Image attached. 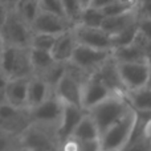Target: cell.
I'll list each match as a JSON object with an SVG mask.
<instances>
[{
  "instance_id": "1",
  "label": "cell",
  "mask_w": 151,
  "mask_h": 151,
  "mask_svg": "<svg viewBox=\"0 0 151 151\" xmlns=\"http://www.w3.org/2000/svg\"><path fill=\"white\" fill-rule=\"evenodd\" d=\"M137 122H138V113L130 107V110L121 119L113 123L99 135L98 139L101 150L121 151L133 137Z\"/></svg>"
},
{
  "instance_id": "2",
  "label": "cell",
  "mask_w": 151,
  "mask_h": 151,
  "mask_svg": "<svg viewBox=\"0 0 151 151\" xmlns=\"http://www.w3.org/2000/svg\"><path fill=\"white\" fill-rule=\"evenodd\" d=\"M127 99L123 96H115L111 94L106 99L101 101L93 106L90 110H88L89 115L94 121L97 129L99 131V135L104 133L106 129H109L113 123H115L118 119L123 117L126 113L130 110Z\"/></svg>"
},
{
  "instance_id": "3",
  "label": "cell",
  "mask_w": 151,
  "mask_h": 151,
  "mask_svg": "<svg viewBox=\"0 0 151 151\" xmlns=\"http://www.w3.org/2000/svg\"><path fill=\"white\" fill-rule=\"evenodd\" d=\"M20 151H58L55 130L41 125L31 123L17 137Z\"/></svg>"
},
{
  "instance_id": "4",
  "label": "cell",
  "mask_w": 151,
  "mask_h": 151,
  "mask_svg": "<svg viewBox=\"0 0 151 151\" xmlns=\"http://www.w3.org/2000/svg\"><path fill=\"white\" fill-rule=\"evenodd\" d=\"M32 29L24 20H21L13 9H9L0 27V36L4 45L17 48H29L32 39Z\"/></svg>"
},
{
  "instance_id": "5",
  "label": "cell",
  "mask_w": 151,
  "mask_h": 151,
  "mask_svg": "<svg viewBox=\"0 0 151 151\" xmlns=\"http://www.w3.org/2000/svg\"><path fill=\"white\" fill-rule=\"evenodd\" d=\"M63 107H64V104L52 91V94L45 101H42L37 106L28 109L31 123L41 125L55 130L61 118V114H63Z\"/></svg>"
},
{
  "instance_id": "6",
  "label": "cell",
  "mask_w": 151,
  "mask_h": 151,
  "mask_svg": "<svg viewBox=\"0 0 151 151\" xmlns=\"http://www.w3.org/2000/svg\"><path fill=\"white\" fill-rule=\"evenodd\" d=\"M31 125L28 109L16 107L8 102H0V131L19 137Z\"/></svg>"
},
{
  "instance_id": "7",
  "label": "cell",
  "mask_w": 151,
  "mask_h": 151,
  "mask_svg": "<svg viewBox=\"0 0 151 151\" xmlns=\"http://www.w3.org/2000/svg\"><path fill=\"white\" fill-rule=\"evenodd\" d=\"M111 50L113 49H96L82 44H77L69 61L91 74L111 56Z\"/></svg>"
},
{
  "instance_id": "8",
  "label": "cell",
  "mask_w": 151,
  "mask_h": 151,
  "mask_svg": "<svg viewBox=\"0 0 151 151\" xmlns=\"http://www.w3.org/2000/svg\"><path fill=\"white\" fill-rule=\"evenodd\" d=\"M118 73L126 91L137 90L147 85L149 66L146 63H117Z\"/></svg>"
},
{
  "instance_id": "9",
  "label": "cell",
  "mask_w": 151,
  "mask_h": 151,
  "mask_svg": "<svg viewBox=\"0 0 151 151\" xmlns=\"http://www.w3.org/2000/svg\"><path fill=\"white\" fill-rule=\"evenodd\" d=\"M109 96H111V91L101 81L97 72H93L81 89V107L88 111Z\"/></svg>"
},
{
  "instance_id": "10",
  "label": "cell",
  "mask_w": 151,
  "mask_h": 151,
  "mask_svg": "<svg viewBox=\"0 0 151 151\" xmlns=\"http://www.w3.org/2000/svg\"><path fill=\"white\" fill-rule=\"evenodd\" d=\"M72 29L77 44H82L96 49H113L111 36L102 28H91V27L76 24L72 27Z\"/></svg>"
},
{
  "instance_id": "11",
  "label": "cell",
  "mask_w": 151,
  "mask_h": 151,
  "mask_svg": "<svg viewBox=\"0 0 151 151\" xmlns=\"http://www.w3.org/2000/svg\"><path fill=\"white\" fill-rule=\"evenodd\" d=\"M86 110H83L81 106H74V105H64L63 114L58 121L57 126L55 129V135L57 139L58 145L69 139L73 134L76 126L83 117Z\"/></svg>"
},
{
  "instance_id": "12",
  "label": "cell",
  "mask_w": 151,
  "mask_h": 151,
  "mask_svg": "<svg viewBox=\"0 0 151 151\" xmlns=\"http://www.w3.org/2000/svg\"><path fill=\"white\" fill-rule=\"evenodd\" d=\"M72 24L65 17L48 13L44 11H40L37 13L36 19L32 21L31 29L32 32H40V33H49V35H60L63 32L72 28Z\"/></svg>"
},
{
  "instance_id": "13",
  "label": "cell",
  "mask_w": 151,
  "mask_h": 151,
  "mask_svg": "<svg viewBox=\"0 0 151 151\" xmlns=\"http://www.w3.org/2000/svg\"><path fill=\"white\" fill-rule=\"evenodd\" d=\"M81 89L82 85L65 72L56 83V86L52 89V91L64 105L81 106Z\"/></svg>"
},
{
  "instance_id": "14",
  "label": "cell",
  "mask_w": 151,
  "mask_h": 151,
  "mask_svg": "<svg viewBox=\"0 0 151 151\" xmlns=\"http://www.w3.org/2000/svg\"><path fill=\"white\" fill-rule=\"evenodd\" d=\"M96 72H97V74L99 76L101 81L106 85V88L111 91V94L125 97L126 89H125V86H123L122 81H121L119 73H118L117 61H115L111 56H110Z\"/></svg>"
},
{
  "instance_id": "15",
  "label": "cell",
  "mask_w": 151,
  "mask_h": 151,
  "mask_svg": "<svg viewBox=\"0 0 151 151\" xmlns=\"http://www.w3.org/2000/svg\"><path fill=\"white\" fill-rule=\"evenodd\" d=\"M28 78H8L4 89V101L16 107L27 109Z\"/></svg>"
},
{
  "instance_id": "16",
  "label": "cell",
  "mask_w": 151,
  "mask_h": 151,
  "mask_svg": "<svg viewBox=\"0 0 151 151\" xmlns=\"http://www.w3.org/2000/svg\"><path fill=\"white\" fill-rule=\"evenodd\" d=\"M76 45H77V40L74 37L73 29L70 28L56 36L55 44L50 49V55L57 63H68L72 57Z\"/></svg>"
},
{
  "instance_id": "17",
  "label": "cell",
  "mask_w": 151,
  "mask_h": 151,
  "mask_svg": "<svg viewBox=\"0 0 151 151\" xmlns=\"http://www.w3.org/2000/svg\"><path fill=\"white\" fill-rule=\"evenodd\" d=\"M139 15L137 8L131 11H127L125 13H119V15H114V16H106L102 21L101 28L104 29L106 33H109L110 36L118 33V32L126 29L127 27L133 25L138 21Z\"/></svg>"
},
{
  "instance_id": "18",
  "label": "cell",
  "mask_w": 151,
  "mask_h": 151,
  "mask_svg": "<svg viewBox=\"0 0 151 151\" xmlns=\"http://www.w3.org/2000/svg\"><path fill=\"white\" fill-rule=\"evenodd\" d=\"M52 94V88L40 76H31L27 90V109L37 106Z\"/></svg>"
},
{
  "instance_id": "19",
  "label": "cell",
  "mask_w": 151,
  "mask_h": 151,
  "mask_svg": "<svg viewBox=\"0 0 151 151\" xmlns=\"http://www.w3.org/2000/svg\"><path fill=\"white\" fill-rule=\"evenodd\" d=\"M125 98L127 99L131 109L139 114H151V88L143 86L137 90L126 91Z\"/></svg>"
},
{
  "instance_id": "20",
  "label": "cell",
  "mask_w": 151,
  "mask_h": 151,
  "mask_svg": "<svg viewBox=\"0 0 151 151\" xmlns=\"http://www.w3.org/2000/svg\"><path fill=\"white\" fill-rule=\"evenodd\" d=\"M29 61H31L32 69H33V74L40 76L47 69H49L55 63V58L52 57L49 50H42V49H36V48H29Z\"/></svg>"
},
{
  "instance_id": "21",
  "label": "cell",
  "mask_w": 151,
  "mask_h": 151,
  "mask_svg": "<svg viewBox=\"0 0 151 151\" xmlns=\"http://www.w3.org/2000/svg\"><path fill=\"white\" fill-rule=\"evenodd\" d=\"M70 138L77 139V141H89V139H98L99 138V131L88 111L83 114V117L81 118L78 125L76 126Z\"/></svg>"
},
{
  "instance_id": "22",
  "label": "cell",
  "mask_w": 151,
  "mask_h": 151,
  "mask_svg": "<svg viewBox=\"0 0 151 151\" xmlns=\"http://www.w3.org/2000/svg\"><path fill=\"white\" fill-rule=\"evenodd\" d=\"M111 57L117 63H146L147 58L138 47L131 42L130 45L113 48Z\"/></svg>"
},
{
  "instance_id": "23",
  "label": "cell",
  "mask_w": 151,
  "mask_h": 151,
  "mask_svg": "<svg viewBox=\"0 0 151 151\" xmlns=\"http://www.w3.org/2000/svg\"><path fill=\"white\" fill-rule=\"evenodd\" d=\"M17 16L24 20L29 27H31L32 21L36 19L37 13L40 12L39 1L37 0H17L12 8Z\"/></svg>"
},
{
  "instance_id": "24",
  "label": "cell",
  "mask_w": 151,
  "mask_h": 151,
  "mask_svg": "<svg viewBox=\"0 0 151 151\" xmlns=\"http://www.w3.org/2000/svg\"><path fill=\"white\" fill-rule=\"evenodd\" d=\"M104 19H105V15L102 13V11L99 8L88 5V7L82 8L78 24L85 27H91V28H101Z\"/></svg>"
},
{
  "instance_id": "25",
  "label": "cell",
  "mask_w": 151,
  "mask_h": 151,
  "mask_svg": "<svg viewBox=\"0 0 151 151\" xmlns=\"http://www.w3.org/2000/svg\"><path fill=\"white\" fill-rule=\"evenodd\" d=\"M138 33V21L133 25L127 27L126 29L118 32V33L113 35L111 36V44L113 48H118V47H125V45H130L134 41V37Z\"/></svg>"
},
{
  "instance_id": "26",
  "label": "cell",
  "mask_w": 151,
  "mask_h": 151,
  "mask_svg": "<svg viewBox=\"0 0 151 151\" xmlns=\"http://www.w3.org/2000/svg\"><path fill=\"white\" fill-rule=\"evenodd\" d=\"M60 1H61V5H63L64 13H65V17L68 19L69 23L72 25L78 24L80 15L83 8L80 0H60Z\"/></svg>"
},
{
  "instance_id": "27",
  "label": "cell",
  "mask_w": 151,
  "mask_h": 151,
  "mask_svg": "<svg viewBox=\"0 0 151 151\" xmlns=\"http://www.w3.org/2000/svg\"><path fill=\"white\" fill-rule=\"evenodd\" d=\"M121 151H151V139L145 135L143 131L133 134L129 143Z\"/></svg>"
},
{
  "instance_id": "28",
  "label": "cell",
  "mask_w": 151,
  "mask_h": 151,
  "mask_svg": "<svg viewBox=\"0 0 151 151\" xmlns=\"http://www.w3.org/2000/svg\"><path fill=\"white\" fill-rule=\"evenodd\" d=\"M64 73H65V63H55L49 69H47L42 74H40V77L53 89L56 83L58 82V80L64 76Z\"/></svg>"
},
{
  "instance_id": "29",
  "label": "cell",
  "mask_w": 151,
  "mask_h": 151,
  "mask_svg": "<svg viewBox=\"0 0 151 151\" xmlns=\"http://www.w3.org/2000/svg\"><path fill=\"white\" fill-rule=\"evenodd\" d=\"M55 40H56V35L33 32V33H32L31 45H29V48H36V49L49 50L50 52L53 44H55Z\"/></svg>"
},
{
  "instance_id": "30",
  "label": "cell",
  "mask_w": 151,
  "mask_h": 151,
  "mask_svg": "<svg viewBox=\"0 0 151 151\" xmlns=\"http://www.w3.org/2000/svg\"><path fill=\"white\" fill-rule=\"evenodd\" d=\"M37 1H39L40 11H44V12L53 13V15L65 17V13H64L63 5H61L60 0H37ZM66 20H68V19H66Z\"/></svg>"
},
{
  "instance_id": "31",
  "label": "cell",
  "mask_w": 151,
  "mask_h": 151,
  "mask_svg": "<svg viewBox=\"0 0 151 151\" xmlns=\"http://www.w3.org/2000/svg\"><path fill=\"white\" fill-rule=\"evenodd\" d=\"M17 149V137L0 131V151H13Z\"/></svg>"
},
{
  "instance_id": "32",
  "label": "cell",
  "mask_w": 151,
  "mask_h": 151,
  "mask_svg": "<svg viewBox=\"0 0 151 151\" xmlns=\"http://www.w3.org/2000/svg\"><path fill=\"white\" fill-rule=\"evenodd\" d=\"M133 44L135 45V47H138L139 49L142 50V53L146 56V58L151 57V41L149 39H146V37H145L141 32H138V33L135 35Z\"/></svg>"
},
{
  "instance_id": "33",
  "label": "cell",
  "mask_w": 151,
  "mask_h": 151,
  "mask_svg": "<svg viewBox=\"0 0 151 151\" xmlns=\"http://www.w3.org/2000/svg\"><path fill=\"white\" fill-rule=\"evenodd\" d=\"M77 141V139H76ZM77 151H101L99 139L77 141Z\"/></svg>"
},
{
  "instance_id": "34",
  "label": "cell",
  "mask_w": 151,
  "mask_h": 151,
  "mask_svg": "<svg viewBox=\"0 0 151 151\" xmlns=\"http://www.w3.org/2000/svg\"><path fill=\"white\" fill-rule=\"evenodd\" d=\"M138 32H141L146 39L151 41V19L139 17L138 19Z\"/></svg>"
},
{
  "instance_id": "35",
  "label": "cell",
  "mask_w": 151,
  "mask_h": 151,
  "mask_svg": "<svg viewBox=\"0 0 151 151\" xmlns=\"http://www.w3.org/2000/svg\"><path fill=\"white\" fill-rule=\"evenodd\" d=\"M137 11L139 17L151 19V0H138Z\"/></svg>"
},
{
  "instance_id": "36",
  "label": "cell",
  "mask_w": 151,
  "mask_h": 151,
  "mask_svg": "<svg viewBox=\"0 0 151 151\" xmlns=\"http://www.w3.org/2000/svg\"><path fill=\"white\" fill-rule=\"evenodd\" d=\"M143 134L151 139V114L146 115V121L143 122Z\"/></svg>"
},
{
  "instance_id": "37",
  "label": "cell",
  "mask_w": 151,
  "mask_h": 151,
  "mask_svg": "<svg viewBox=\"0 0 151 151\" xmlns=\"http://www.w3.org/2000/svg\"><path fill=\"white\" fill-rule=\"evenodd\" d=\"M114 1H115V0H91L89 5L96 7V8H99V9H101V8L106 7V5L111 4V3H114Z\"/></svg>"
},
{
  "instance_id": "38",
  "label": "cell",
  "mask_w": 151,
  "mask_h": 151,
  "mask_svg": "<svg viewBox=\"0 0 151 151\" xmlns=\"http://www.w3.org/2000/svg\"><path fill=\"white\" fill-rule=\"evenodd\" d=\"M7 77H4L0 73V102L4 101V89H5V83H7Z\"/></svg>"
},
{
  "instance_id": "39",
  "label": "cell",
  "mask_w": 151,
  "mask_h": 151,
  "mask_svg": "<svg viewBox=\"0 0 151 151\" xmlns=\"http://www.w3.org/2000/svg\"><path fill=\"white\" fill-rule=\"evenodd\" d=\"M8 8L5 7V4L0 0V27H1V24H3V21H4V19H5V16H7V13H8Z\"/></svg>"
},
{
  "instance_id": "40",
  "label": "cell",
  "mask_w": 151,
  "mask_h": 151,
  "mask_svg": "<svg viewBox=\"0 0 151 151\" xmlns=\"http://www.w3.org/2000/svg\"><path fill=\"white\" fill-rule=\"evenodd\" d=\"M147 66H149V78H147V85L151 88V57L147 58Z\"/></svg>"
},
{
  "instance_id": "41",
  "label": "cell",
  "mask_w": 151,
  "mask_h": 151,
  "mask_svg": "<svg viewBox=\"0 0 151 151\" xmlns=\"http://www.w3.org/2000/svg\"><path fill=\"white\" fill-rule=\"evenodd\" d=\"M3 3L5 4V7L8 8V9H12L13 8V5H15V3L17 1V0H1Z\"/></svg>"
},
{
  "instance_id": "42",
  "label": "cell",
  "mask_w": 151,
  "mask_h": 151,
  "mask_svg": "<svg viewBox=\"0 0 151 151\" xmlns=\"http://www.w3.org/2000/svg\"><path fill=\"white\" fill-rule=\"evenodd\" d=\"M80 1H81V4H82V7H88L91 0H80Z\"/></svg>"
},
{
  "instance_id": "43",
  "label": "cell",
  "mask_w": 151,
  "mask_h": 151,
  "mask_svg": "<svg viewBox=\"0 0 151 151\" xmlns=\"http://www.w3.org/2000/svg\"><path fill=\"white\" fill-rule=\"evenodd\" d=\"M4 45V42H3V39H1V36H0V47H3Z\"/></svg>"
},
{
  "instance_id": "44",
  "label": "cell",
  "mask_w": 151,
  "mask_h": 151,
  "mask_svg": "<svg viewBox=\"0 0 151 151\" xmlns=\"http://www.w3.org/2000/svg\"><path fill=\"white\" fill-rule=\"evenodd\" d=\"M1 52H3V47H0V58H1Z\"/></svg>"
},
{
  "instance_id": "45",
  "label": "cell",
  "mask_w": 151,
  "mask_h": 151,
  "mask_svg": "<svg viewBox=\"0 0 151 151\" xmlns=\"http://www.w3.org/2000/svg\"><path fill=\"white\" fill-rule=\"evenodd\" d=\"M13 151H20V150H19V147H17V149H15V150H13Z\"/></svg>"
},
{
  "instance_id": "46",
  "label": "cell",
  "mask_w": 151,
  "mask_h": 151,
  "mask_svg": "<svg viewBox=\"0 0 151 151\" xmlns=\"http://www.w3.org/2000/svg\"><path fill=\"white\" fill-rule=\"evenodd\" d=\"M101 151H111V150H101Z\"/></svg>"
}]
</instances>
